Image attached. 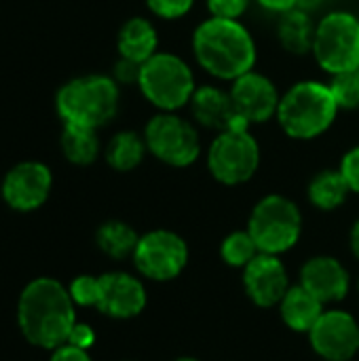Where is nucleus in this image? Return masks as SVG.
I'll use <instances>...</instances> for the list:
<instances>
[{"mask_svg": "<svg viewBox=\"0 0 359 361\" xmlns=\"http://www.w3.org/2000/svg\"><path fill=\"white\" fill-rule=\"evenodd\" d=\"M74 300L57 279L38 277L19 296L17 322L21 334L36 347L57 349L68 343L76 324Z\"/></svg>", "mask_w": 359, "mask_h": 361, "instance_id": "1", "label": "nucleus"}, {"mask_svg": "<svg viewBox=\"0 0 359 361\" xmlns=\"http://www.w3.org/2000/svg\"><path fill=\"white\" fill-rule=\"evenodd\" d=\"M193 53L207 74L231 82L256 63V42L239 19L201 21L193 34Z\"/></svg>", "mask_w": 359, "mask_h": 361, "instance_id": "2", "label": "nucleus"}, {"mask_svg": "<svg viewBox=\"0 0 359 361\" xmlns=\"http://www.w3.org/2000/svg\"><path fill=\"white\" fill-rule=\"evenodd\" d=\"M339 102L330 85L320 80H300L290 87L277 108V121L292 140H315L324 135L339 114Z\"/></svg>", "mask_w": 359, "mask_h": 361, "instance_id": "3", "label": "nucleus"}, {"mask_svg": "<svg viewBox=\"0 0 359 361\" xmlns=\"http://www.w3.org/2000/svg\"><path fill=\"white\" fill-rule=\"evenodd\" d=\"M121 91L112 76L83 74L63 82L55 95V110L63 125L99 129L118 112Z\"/></svg>", "mask_w": 359, "mask_h": 361, "instance_id": "4", "label": "nucleus"}, {"mask_svg": "<svg viewBox=\"0 0 359 361\" xmlns=\"http://www.w3.org/2000/svg\"><path fill=\"white\" fill-rule=\"evenodd\" d=\"M138 87L161 112H176L188 106L197 85L190 66L176 53H154L142 63Z\"/></svg>", "mask_w": 359, "mask_h": 361, "instance_id": "5", "label": "nucleus"}, {"mask_svg": "<svg viewBox=\"0 0 359 361\" xmlns=\"http://www.w3.org/2000/svg\"><path fill=\"white\" fill-rule=\"evenodd\" d=\"M248 231L260 254L279 256L298 243L303 233V214L292 199L284 195H267L254 205Z\"/></svg>", "mask_w": 359, "mask_h": 361, "instance_id": "6", "label": "nucleus"}, {"mask_svg": "<svg viewBox=\"0 0 359 361\" xmlns=\"http://www.w3.org/2000/svg\"><path fill=\"white\" fill-rule=\"evenodd\" d=\"M260 167V146L250 127L216 133L207 148V169L224 186H239L254 178Z\"/></svg>", "mask_w": 359, "mask_h": 361, "instance_id": "7", "label": "nucleus"}, {"mask_svg": "<svg viewBox=\"0 0 359 361\" xmlns=\"http://www.w3.org/2000/svg\"><path fill=\"white\" fill-rule=\"evenodd\" d=\"M313 55L320 68L339 76L359 66V19L349 11H332L317 21Z\"/></svg>", "mask_w": 359, "mask_h": 361, "instance_id": "8", "label": "nucleus"}, {"mask_svg": "<svg viewBox=\"0 0 359 361\" xmlns=\"http://www.w3.org/2000/svg\"><path fill=\"white\" fill-rule=\"evenodd\" d=\"M148 152L165 165L188 167L201 157V135L195 123L176 112H159L144 127Z\"/></svg>", "mask_w": 359, "mask_h": 361, "instance_id": "9", "label": "nucleus"}, {"mask_svg": "<svg viewBox=\"0 0 359 361\" xmlns=\"http://www.w3.org/2000/svg\"><path fill=\"white\" fill-rule=\"evenodd\" d=\"M131 258L138 273L146 279L171 281L188 264V245L178 233L159 228L140 237Z\"/></svg>", "mask_w": 359, "mask_h": 361, "instance_id": "10", "label": "nucleus"}, {"mask_svg": "<svg viewBox=\"0 0 359 361\" xmlns=\"http://www.w3.org/2000/svg\"><path fill=\"white\" fill-rule=\"evenodd\" d=\"M53 173L40 161H21L13 165L0 184L4 203L15 212H34L49 199Z\"/></svg>", "mask_w": 359, "mask_h": 361, "instance_id": "11", "label": "nucleus"}, {"mask_svg": "<svg viewBox=\"0 0 359 361\" xmlns=\"http://www.w3.org/2000/svg\"><path fill=\"white\" fill-rule=\"evenodd\" d=\"M313 351L326 361H351L359 353L358 319L339 309L324 311L309 332Z\"/></svg>", "mask_w": 359, "mask_h": 361, "instance_id": "12", "label": "nucleus"}, {"mask_svg": "<svg viewBox=\"0 0 359 361\" xmlns=\"http://www.w3.org/2000/svg\"><path fill=\"white\" fill-rule=\"evenodd\" d=\"M229 93H231L235 114L245 127L260 125L277 116L281 95L275 82L260 72L250 70L243 76L235 78Z\"/></svg>", "mask_w": 359, "mask_h": 361, "instance_id": "13", "label": "nucleus"}, {"mask_svg": "<svg viewBox=\"0 0 359 361\" xmlns=\"http://www.w3.org/2000/svg\"><path fill=\"white\" fill-rule=\"evenodd\" d=\"M243 288L256 307L271 309L279 307L286 292L290 290V279L279 256L258 254L243 269Z\"/></svg>", "mask_w": 359, "mask_h": 361, "instance_id": "14", "label": "nucleus"}, {"mask_svg": "<svg viewBox=\"0 0 359 361\" xmlns=\"http://www.w3.org/2000/svg\"><path fill=\"white\" fill-rule=\"evenodd\" d=\"M146 307L144 283L123 271H112L99 275V300L97 311L112 319L138 317Z\"/></svg>", "mask_w": 359, "mask_h": 361, "instance_id": "15", "label": "nucleus"}, {"mask_svg": "<svg viewBox=\"0 0 359 361\" xmlns=\"http://www.w3.org/2000/svg\"><path fill=\"white\" fill-rule=\"evenodd\" d=\"M300 286L324 305L339 302L349 294L351 279L347 269L332 256H315L300 269Z\"/></svg>", "mask_w": 359, "mask_h": 361, "instance_id": "16", "label": "nucleus"}, {"mask_svg": "<svg viewBox=\"0 0 359 361\" xmlns=\"http://www.w3.org/2000/svg\"><path fill=\"white\" fill-rule=\"evenodd\" d=\"M188 108H190L193 121L199 127L212 129L216 133L229 131V129H235V127H245L235 114L231 93L216 87V85L197 87L190 102H188Z\"/></svg>", "mask_w": 359, "mask_h": 361, "instance_id": "17", "label": "nucleus"}, {"mask_svg": "<svg viewBox=\"0 0 359 361\" xmlns=\"http://www.w3.org/2000/svg\"><path fill=\"white\" fill-rule=\"evenodd\" d=\"M118 57L131 59L135 63L148 61L154 53H159V34L150 19L131 17L127 19L116 34Z\"/></svg>", "mask_w": 359, "mask_h": 361, "instance_id": "18", "label": "nucleus"}, {"mask_svg": "<svg viewBox=\"0 0 359 361\" xmlns=\"http://www.w3.org/2000/svg\"><path fill=\"white\" fill-rule=\"evenodd\" d=\"M315 30L317 23L311 19V13L305 8H290L286 13H279L277 21V38L284 51L292 55H307L313 53L315 42Z\"/></svg>", "mask_w": 359, "mask_h": 361, "instance_id": "19", "label": "nucleus"}, {"mask_svg": "<svg viewBox=\"0 0 359 361\" xmlns=\"http://www.w3.org/2000/svg\"><path fill=\"white\" fill-rule=\"evenodd\" d=\"M279 313L290 330L309 334L324 313V302L298 283L290 286V290L286 292L284 300L279 302Z\"/></svg>", "mask_w": 359, "mask_h": 361, "instance_id": "20", "label": "nucleus"}, {"mask_svg": "<svg viewBox=\"0 0 359 361\" xmlns=\"http://www.w3.org/2000/svg\"><path fill=\"white\" fill-rule=\"evenodd\" d=\"M351 195V188L343 176L341 169H324L307 186V197L313 207L322 212H334L339 209L347 197Z\"/></svg>", "mask_w": 359, "mask_h": 361, "instance_id": "21", "label": "nucleus"}, {"mask_svg": "<svg viewBox=\"0 0 359 361\" xmlns=\"http://www.w3.org/2000/svg\"><path fill=\"white\" fill-rule=\"evenodd\" d=\"M59 146H61L66 161H70L72 165H78V167L95 163L102 152V142L97 137V129L78 127V125H63Z\"/></svg>", "mask_w": 359, "mask_h": 361, "instance_id": "22", "label": "nucleus"}, {"mask_svg": "<svg viewBox=\"0 0 359 361\" xmlns=\"http://www.w3.org/2000/svg\"><path fill=\"white\" fill-rule=\"evenodd\" d=\"M146 152V140L138 131H118L110 137V142L104 148L106 163L121 173L135 169L144 161Z\"/></svg>", "mask_w": 359, "mask_h": 361, "instance_id": "23", "label": "nucleus"}, {"mask_svg": "<svg viewBox=\"0 0 359 361\" xmlns=\"http://www.w3.org/2000/svg\"><path fill=\"white\" fill-rule=\"evenodd\" d=\"M95 241H97V247L106 256H110L114 260H123V258L133 256L138 241H140V235L127 222L108 220L97 228Z\"/></svg>", "mask_w": 359, "mask_h": 361, "instance_id": "24", "label": "nucleus"}, {"mask_svg": "<svg viewBox=\"0 0 359 361\" xmlns=\"http://www.w3.org/2000/svg\"><path fill=\"white\" fill-rule=\"evenodd\" d=\"M260 254L254 237L250 235V231H233L231 235L224 237L222 245H220V256L229 267L235 269H245L256 256Z\"/></svg>", "mask_w": 359, "mask_h": 361, "instance_id": "25", "label": "nucleus"}, {"mask_svg": "<svg viewBox=\"0 0 359 361\" xmlns=\"http://www.w3.org/2000/svg\"><path fill=\"white\" fill-rule=\"evenodd\" d=\"M339 108L343 110H359V66L339 74L330 82Z\"/></svg>", "mask_w": 359, "mask_h": 361, "instance_id": "26", "label": "nucleus"}, {"mask_svg": "<svg viewBox=\"0 0 359 361\" xmlns=\"http://www.w3.org/2000/svg\"><path fill=\"white\" fill-rule=\"evenodd\" d=\"M74 305L78 307H97L99 300V277L93 275H80L76 277L68 288Z\"/></svg>", "mask_w": 359, "mask_h": 361, "instance_id": "27", "label": "nucleus"}, {"mask_svg": "<svg viewBox=\"0 0 359 361\" xmlns=\"http://www.w3.org/2000/svg\"><path fill=\"white\" fill-rule=\"evenodd\" d=\"M195 0H146L152 15L161 19H180L193 8Z\"/></svg>", "mask_w": 359, "mask_h": 361, "instance_id": "28", "label": "nucleus"}, {"mask_svg": "<svg viewBox=\"0 0 359 361\" xmlns=\"http://www.w3.org/2000/svg\"><path fill=\"white\" fill-rule=\"evenodd\" d=\"M207 2V11L212 17H220V19H239L252 0H205Z\"/></svg>", "mask_w": 359, "mask_h": 361, "instance_id": "29", "label": "nucleus"}, {"mask_svg": "<svg viewBox=\"0 0 359 361\" xmlns=\"http://www.w3.org/2000/svg\"><path fill=\"white\" fill-rule=\"evenodd\" d=\"M140 72H142V63H135L131 59L118 57V61L114 63L112 70V78L116 80V85H138L140 80Z\"/></svg>", "mask_w": 359, "mask_h": 361, "instance_id": "30", "label": "nucleus"}, {"mask_svg": "<svg viewBox=\"0 0 359 361\" xmlns=\"http://www.w3.org/2000/svg\"><path fill=\"white\" fill-rule=\"evenodd\" d=\"M351 188V192H358L359 195V146H353L341 161V167H339Z\"/></svg>", "mask_w": 359, "mask_h": 361, "instance_id": "31", "label": "nucleus"}, {"mask_svg": "<svg viewBox=\"0 0 359 361\" xmlns=\"http://www.w3.org/2000/svg\"><path fill=\"white\" fill-rule=\"evenodd\" d=\"M93 343H95V332H93V328L91 326H87V324H74V328H72V332H70V336H68V345H74V347H78V349H85V351H89L91 347H93Z\"/></svg>", "mask_w": 359, "mask_h": 361, "instance_id": "32", "label": "nucleus"}, {"mask_svg": "<svg viewBox=\"0 0 359 361\" xmlns=\"http://www.w3.org/2000/svg\"><path fill=\"white\" fill-rule=\"evenodd\" d=\"M51 361H93L89 351L85 349H78L74 345H61L57 349H53V355H51Z\"/></svg>", "mask_w": 359, "mask_h": 361, "instance_id": "33", "label": "nucleus"}, {"mask_svg": "<svg viewBox=\"0 0 359 361\" xmlns=\"http://www.w3.org/2000/svg\"><path fill=\"white\" fill-rule=\"evenodd\" d=\"M260 6L273 11V13H286L294 6H298V0H256Z\"/></svg>", "mask_w": 359, "mask_h": 361, "instance_id": "34", "label": "nucleus"}, {"mask_svg": "<svg viewBox=\"0 0 359 361\" xmlns=\"http://www.w3.org/2000/svg\"><path fill=\"white\" fill-rule=\"evenodd\" d=\"M349 245H351V252L353 256L359 260V220L351 226V233H349Z\"/></svg>", "mask_w": 359, "mask_h": 361, "instance_id": "35", "label": "nucleus"}, {"mask_svg": "<svg viewBox=\"0 0 359 361\" xmlns=\"http://www.w3.org/2000/svg\"><path fill=\"white\" fill-rule=\"evenodd\" d=\"M326 0H298V8H305V11H313V8H317V6H322Z\"/></svg>", "mask_w": 359, "mask_h": 361, "instance_id": "36", "label": "nucleus"}, {"mask_svg": "<svg viewBox=\"0 0 359 361\" xmlns=\"http://www.w3.org/2000/svg\"><path fill=\"white\" fill-rule=\"evenodd\" d=\"M176 361H199V360H195V357H180V360H176Z\"/></svg>", "mask_w": 359, "mask_h": 361, "instance_id": "37", "label": "nucleus"}]
</instances>
